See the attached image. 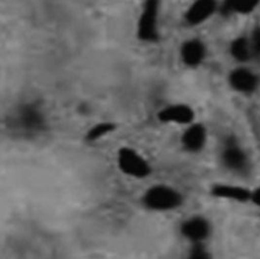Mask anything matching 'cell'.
<instances>
[{
  "instance_id": "cell-1",
  "label": "cell",
  "mask_w": 260,
  "mask_h": 259,
  "mask_svg": "<svg viewBox=\"0 0 260 259\" xmlns=\"http://www.w3.org/2000/svg\"><path fill=\"white\" fill-rule=\"evenodd\" d=\"M141 203L148 212L168 213L180 209L185 203V197L179 189L173 185L156 183L143 191Z\"/></svg>"
},
{
  "instance_id": "cell-2",
  "label": "cell",
  "mask_w": 260,
  "mask_h": 259,
  "mask_svg": "<svg viewBox=\"0 0 260 259\" xmlns=\"http://www.w3.org/2000/svg\"><path fill=\"white\" fill-rule=\"evenodd\" d=\"M115 160L119 172L125 177L143 180L153 175V166L149 160L132 146H121L116 152Z\"/></svg>"
},
{
  "instance_id": "cell-3",
  "label": "cell",
  "mask_w": 260,
  "mask_h": 259,
  "mask_svg": "<svg viewBox=\"0 0 260 259\" xmlns=\"http://www.w3.org/2000/svg\"><path fill=\"white\" fill-rule=\"evenodd\" d=\"M12 128L24 138H34L47 128L44 112L35 105L21 106L12 118Z\"/></svg>"
},
{
  "instance_id": "cell-4",
  "label": "cell",
  "mask_w": 260,
  "mask_h": 259,
  "mask_svg": "<svg viewBox=\"0 0 260 259\" xmlns=\"http://www.w3.org/2000/svg\"><path fill=\"white\" fill-rule=\"evenodd\" d=\"M160 0H144L140 13L137 35L145 43H153L159 39Z\"/></svg>"
},
{
  "instance_id": "cell-5",
  "label": "cell",
  "mask_w": 260,
  "mask_h": 259,
  "mask_svg": "<svg viewBox=\"0 0 260 259\" xmlns=\"http://www.w3.org/2000/svg\"><path fill=\"white\" fill-rule=\"evenodd\" d=\"M212 224L204 215L196 214L184 219L179 226V233L191 245L205 244L212 234Z\"/></svg>"
},
{
  "instance_id": "cell-6",
  "label": "cell",
  "mask_w": 260,
  "mask_h": 259,
  "mask_svg": "<svg viewBox=\"0 0 260 259\" xmlns=\"http://www.w3.org/2000/svg\"><path fill=\"white\" fill-rule=\"evenodd\" d=\"M159 122L166 125L188 126L194 123L195 111L185 104H173L161 108L157 113Z\"/></svg>"
},
{
  "instance_id": "cell-7",
  "label": "cell",
  "mask_w": 260,
  "mask_h": 259,
  "mask_svg": "<svg viewBox=\"0 0 260 259\" xmlns=\"http://www.w3.org/2000/svg\"><path fill=\"white\" fill-rule=\"evenodd\" d=\"M207 139L208 134L205 126L201 123L194 122L186 126V129L181 135L180 143L183 150L187 153H199L205 148Z\"/></svg>"
},
{
  "instance_id": "cell-8",
  "label": "cell",
  "mask_w": 260,
  "mask_h": 259,
  "mask_svg": "<svg viewBox=\"0 0 260 259\" xmlns=\"http://www.w3.org/2000/svg\"><path fill=\"white\" fill-rule=\"evenodd\" d=\"M215 10V0H194L185 13V20L191 25L201 24L209 20Z\"/></svg>"
},
{
  "instance_id": "cell-9",
  "label": "cell",
  "mask_w": 260,
  "mask_h": 259,
  "mask_svg": "<svg viewBox=\"0 0 260 259\" xmlns=\"http://www.w3.org/2000/svg\"><path fill=\"white\" fill-rule=\"evenodd\" d=\"M180 59L189 68H196L201 64L206 57V47L198 39L185 41L180 47Z\"/></svg>"
},
{
  "instance_id": "cell-10",
  "label": "cell",
  "mask_w": 260,
  "mask_h": 259,
  "mask_svg": "<svg viewBox=\"0 0 260 259\" xmlns=\"http://www.w3.org/2000/svg\"><path fill=\"white\" fill-rule=\"evenodd\" d=\"M223 165L230 171L242 172L248 164V159L245 152L234 142L226 143L221 154Z\"/></svg>"
},
{
  "instance_id": "cell-11",
  "label": "cell",
  "mask_w": 260,
  "mask_h": 259,
  "mask_svg": "<svg viewBox=\"0 0 260 259\" xmlns=\"http://www.w3.org/2000/svg\"><path fill=\"white\" fill-rule=\"evenodd\" d=\"M211 194L214 198L222 200L234 201V202H246L250 200L251 192L242 186L216 183L212 186Z\"/></svg>"
},
{
  "instance_id": "cell-12",
  "label": "cell",
  "mask_w": 260,
  "mask_h": 259,
  "mask_svg": "<svg viewBox=\"0 0 260 259\" xmlns=\"http://www.w3.org/2000/svg\"><path fill=\"white\" fill-rule=\"evenodd\" d=\"M230 83L232 87L243 93L252 92L256 87L255 76L246 70H237L230 76Z\"/></svg>"
},
{
  "instance_id": "cell-13",
  "label": "cell",
  "mask_w": 260,
  "mask_h": 259,
  "mask_svg": "<svg viewBox=\"0 0 260 259\" xmlns=\"http://www.w3.org/2000/svg\"><path fill=\"white\" fill-rule=\"evenodd\" d=\"M117 130V125L111 121H103L95 123L85 134V141L90 143L99 142L111 134H113Z\"/></svg>"
},
{
  "instance_id": "cell-14",
  "label": "cell",
  "mask_w": 260,
  "mask_h": 259,
  "mask_svg": "<svg viewBox=\"0 0 260 259\" xmlns=\"http://www.w3.org/2000/svg\"><path fill=\"white\" fill-rule=\"evenodd\" d=\"M257 2L258 0H226L223 10L227 13L247 14L255 8Z\"/></svg>"
},
{
  "instance_id": "cell-15",
  "label": "cell",
  "mask_w": 260,
  "mask_h": 259,
  "mask_svg": "<svg viewBox=\"0 0 260 259\" xmlns=\"http://www.w3.org/2000/svg\"><path fill=\"white\" fill-rule=\"evenodd\" d=\"M231 53L238 60H247L252 56L249 41L245 38H238L231 45Z\"/></svg>"
},
{
  "instance_id": "cell-16",
  "label": "cell",
  "mask_w": 260,
  "mask_h": 259,
  "mask_svg": "<svg viewBox=\"0 0 260 259\" xmlns=\"http://www.w3.org/2000/svg\"><path fill=\"white\" fill-rule=\"evenodd\" d=\"M185 259H213V255L205 244L191 245Z\"/></svg>"
},
{
  "instance_id": "cell-17",
  "label": "cell",
  "mask_w": 260,
  "mask_h": 259,
  "mask_svg": "<svg viewBox=\"0 0 260 259\" xmlns=\"http://www.w3.org/2000/svg\"><path fill=\"white\" fill-rule=\"evenodd\" d=\"M249 44H250V48H251V52L252 55L255 56H259L260 55V28H256L252 36L250 37L249 40Z\"/></svg>"
},
{
  "instance_id": "cell-18",
  "label": "cell",
  "mask_w": 260,
  "mask_h": 259,
  "mask_svg": "<svg viewBox=\"0 0 260 259\" xmlns=\"http://www.w3.org/2000/svg\"><path fill=\"white\" fill-rule=\"evenodd\" d=\"M250 200L252 201V203H254L256 206L260 207V187L251 192Z\"/></svg>"
}]
</instances>
